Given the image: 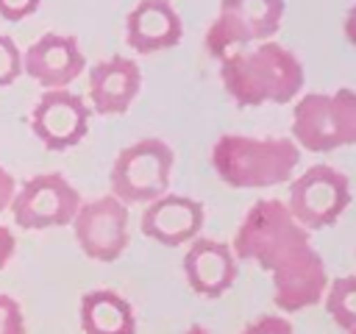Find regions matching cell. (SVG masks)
I'll list each match as a JSON object with an SVG mask.
<instances>
[{
  "label": "cell",
  "instance_id": "cell-24",
  "mask_svg": "<svg viewBox=\"0 0 356 334\" xmlns=\"http://www.w3.org/2000/svg\"><path fill=\"white\" fill-rule=\"evenodd\" d=\"M342 31H345V39H348L350 45H356V3H353V8H350V11L345 14Z\"/></svg>",
  "mask_w": 356,
  "mask_h": 334
},
{
  "label": "cell",
  "instance_id": "cell-8",
  "mask_svg": "<svg viewBox=\"0 0 356 334\" xmlns=\"http://www.w3.org/2000/svg\"><path fill=\"white\" fill-rule=\"evenodd\" d=\"M8 209L22 231H42L70 225L81 209V198L61 173H42L17 189Z\"/></svg>",
  "mask_w": 356,
  "mask_h": 334
},
{
  "label": "cell",
  "instance_id": "cell-10",
  "mask_svg": "<svg viewBox=\"0 0 356 334\" xmlns=\"http://www.w3.org/2000/svg\"><path fill=\"white\" fill-rule=\"evenodd\" d=\"M92 109L70 89H44L31 111V131L47 150H70L89 131Z\"/></svg>",
  "mask_w": 356,
  "mask_h": 334
},
{
  "label": "cell",
  "instance_id": "cell-4",
  "mask_svg": "<svg viewBox=\"0 0 356 334\" xmlns=\"http://www.w3.org/2000/svg\"><path fill=\"white\" fill-rule=\"evenodd\" d=\"M292 139L309 153H331L342 145H356V92H306L292 109Z\"/></svg>",
  "mask_w": 356,
  "mask_h": 334
},
{
  "label": "cell",
  "instance_id": "cell-16",
  "mask_svg": "<svg viewBox=\"0 0 356 334\" xmlns=\"http://www.w3.org/2000/svg\"><path fill=\"white\" fill-rule=\"evenodd\" d=\"M83 334H136L134 306L114 289H89L81 298Z\"/></svg>",
  "mask_w": 356,
  "mask_h": 334
},
{
  "label": "cell",
  "instance_id": "cell-19",
  "mask_svg": "<svg viewBox=\"0 0 356 334\" xmlns=\"http://www.w3.org/2000/svg\"><path fill=\"white\" fill-rule=\"evenodd\" d=\"M0 334H25V317H22V309L19 303L0 292Z\"/></svg>",
  "mask_w": 356,
  "mask_h": 334
},
{
  "label": "cell",
  "instance_id": "cell-2",
  "mask_svg": "<svg viewBox=\"0 0 356 334\" xmlns=\"http://www.w3.org/2000/svg\"><path fill=\"white\" fill-rule=\"evenodd\" d=\"M220 81L225 95L239 109H256L267 103H289L306 84L300 58L278 42H261L231 53L220 61Z\"/></svg>",
  "mask_w": 356,
  "mask_h": 334
},
{
  "label": "cell",
  "instance_id": "cell-11",
  "mask_svg": "<svg viewBox=\"0 0 356 334\" xmlns=\"http://www.w3.org/2000/svg\"><path fill=\"white\" fill-rule=\"evenodd\" d=\"M203 220H206V212L200 200L167 192L145 206L139 228L147 239L164 248H181L200 237Z\"/></svg>",
  "mask_w": 356,
  "mask_h": 334
},
{
  "label": "cell",
  "instance_id": "cell-13",
  "mask_svg": "<svg viewBox=\"0 0 356 334\" xmlns=\"http://www.w3.org/2000/svg\"><path fill=\"white\" fill-rule=\"evenodd\" d=\"M239 276V259L234 256V248L220 239L197 237L189 242V250L184 256V278L192 287V292L203 298H222Z\"/></svg>",
  "mask_w": 356,
  "mask_h": 334
},
{
  "label": "cell",
  "instance_id": "cell-20",
  "mask_svg": "<svg viewBox=\"0 0 356 334\" xmlns=\"http://www.w3.org/2000/svg\"><path fill=\"white\" fill-rule=\"evenodd\" d=\"M242 334H295V328L284 315H261L250 320L242 328Z\"/></svg>",
  "mask_w": 356,
  "mask_h": 334
},
{
  "label": "cell",
  "instance_id": "cell-15",
  "mask_svg": "<svg viewBox=\"0 0 356 334\" xmlns=\"http://www.w3.org/2000/svg\"><path fill=\"white\" fill-rule=\"evenodd\" d=\"M184 36L181 17L170 0H139L125 19V39L134 53L150 56L175 47Z\"/></svg>",
  "mask_w": 356,
  "mask_h": 334
},
{
  "label": "cell",
  "instance_id": "cell-23",
  "mask_svg": "<svg viewBox=\"0 0 356 334\" xmlns=\"http://www.w3.org/2000/svg\"><path fill=\"white\" fill-rule=\"evenodd\" d=\"M14 250H17V237L11 234V228H8V225H3V223H0V270L11 262Z\"/></svg>",
  "mask_w": 356,
  "mask_h": 334
},
{
  "label": "cell",
  "instance_id": "cell-9",
  "mask_svg": "<svg viewBox=\"0 0 356 334\" xmlns=\"http://www.w3.org/2000/svg\"><path fill=\"white\" fill-rule=\"evenodd\" d=\"M70 225L78 248L92 262H117L131 242L128 206L114 195L81 203Z\"/></svg>",
  "mask_w": 356,
  "mask_h": 334
},
{
  "label": "cell",
  "instance_id": "cell-1",
  "mask_svg": "<svg viewBox=\"0 0 356 334\" xmlns=\"http://www.w3.org/2000/svg\"><path fill=\"white\" fill-rule=\"evenodd\" d=\"M234 256L256 262L273 278V301L284 315H295L323 303L328 289V270L309 231L289 214L284 200H256L236 234Z\"/></svg>",
  "mask_w": 356,
  "mask_h": 334
},
{
  "label": "cell",
  "instance_id": "cell-3",
  "mask_svg": "<svg viewBox=\"0 0 356 334\" xmlns=\"http://www.w3.org/2000/svg\"><path fill=\"white\" fill-rule=\"evenodd\" d=\"M300 164V148L292 136H242L225 134L211 145L214 173L234 189H267L286 184Z\"/></svg>",
  "mask_w": 356,
  "mask_h": 334
},
{
  "label": "cell",
  "instance_id": "cell-18",
  "mask_svg": "<svg viewBox=\"0 0 356 334\" xmlns=\"http://www.w3.org/2000/svg\"><path fill=\"white\" fill-rule=\"evenodd\" d=\"M19 75H22V53L11 36L0 33V89L11 86Z\"/></svg>",
  "mask_w": 356,
  "mask_h": 334
},
{
  "label": "cell",
  "instance_id": "cell-26",
  "mask_svg": "<svg viewBox=\"0 0 356 334\" xmlns=\"http://www.w3.org/2000/svg\"><path fill=\"white\" fill-rule=\"evenodd\" d=\"M348 334H356V328H350V331H348Z\"/></svg>",
  "mask_w": 356,
  "mask_h": 334
},
{
  "label": "cell",
  "instance_id": "cell-5",
  "mask_svg": "<svg viewBox=\"0 0 356 334\" xmlns=\"http://www.w3.org/2000/svg\"><path fill=\"white\" fill-rule=\"evenodd\" d=\"M172 164H175V156L164 139H156V136L139 139L117 153L108 173L111 195L120 198L125 206H134V203L147 206L156 198L167 195L172 181Z\"/></svg>",
  "mask_w": 356,
  "mask_h": 334
},
{
  "label": "cell",
  "instance_id": "cell-21",
  "mask_svg": "<svg viewBox=\"0 0 356 334\" xmlns=\"http://www.w3.org/2000/svg\"><path fill=\"white\" fill-rule=\"evenodd\" d=\"M39 6H42V0H0V17L8 22H19V19L36 14Z\"/></svg>",
  "mask_w": 356,
  "mask_h": 334
},
{
  "label": "cell",
  "instance_id": "cell-14",
  "mask_svg": "<svg viewBox=\"0 0 356 334\" xmlns=\"http://www.w3.org/2000/svg\"><path fill=\"white\" fill-rule=\"evenodd\" d=\"M142 86V70L134 58L111 56L89 70V100L92 111L103 117L125 114Z\"/></svg>",
  "mask_w": 356,
  "mask_h": 334
},
{
  "label": "cell",
  "instance_id": "cell-22",
  "mask_svg": "<svg viewBox=\"0 0 356 334\" xmlns=\"http://www.w3.org/2000/svg\"><path fill=\"white\" fill-rule=\"evenodd\" d=\"M14 195H17V181H14V175H11L6 167H0V212H6V209L11 206Z\"/></svg>",
  "mask_w": 356,
  "mask_h": 334
},
{
  "label": "cell",
  "instance_id": "cell-6",
  "mask_svg": "<svg viewBox=\"0 0 356 334\" xmlns=\"http://www.w3.org/2000/svg\"><path fill=\"white\" fill-rule=\"evenodd\" d=\"M284 0H220V14L206 31V50L217 61L250 45L270 42L284 22Z\"/></svg>",
  "mask_w": 356,
  "mask_h": 334
},
{
  "label": "cell",
  "instance_id": "cell-17",
  "mask_svg": "<svg viewBox=\"0 0 356 334\" xmlns=\"http://www.w3.org/2000/svg\"><path fill=\"white\" fill-rule=\"evenodd\" d=\"M323 303L339 328H345V331L356 328V276H339V278L328 281Z\"/></svg>",
  "mask_w": 356,
  "mask_h": 334
},
{
  "label": "cell",
  "instance_id": "cell-12",
  "mask_svg": "<svg viewBox=\"0 0 356 334\" xmlns=\"http://www.w3.org/2000/svg\"><path fill=\"white\" fill-rule=\"evenodd\" d=\"M86 67L78 39L70 33H42L22 53V72L44 89H67Z\"/></svg>",
  "mask_w": 356,
  "mask_h": 334
},
{
  "label": "cell",
  "instance_id": "cell-25",
  "mask_svg": "<svg viewBox=\"0 0 356 334\" xmlns=\"http://www.w3.org/2000/svg\"><path fill=\"white\" fill-rule=\"evenodd\" d=\"M184 334H211V331H209V328H203V326H189Z\"/></svg>",
  "mask_w": 356,
  "mask_h": 334
},
{
  "label": "cell",
  "instance_id": "cell-7",
  "mask_svg": "<svg viewBox=\"0 0 356 334\" xmlns=\"http://www.w3.org/2000/svg\"><path fill=\"white\" fill-rule=\"evenodd\" d=\"M350 206V181L331 164H312L289 184L286 209L306 228L320 231L334 225Z\"/></svg>",
  "mask_w": 356,
  "mask_h": 334
}]
</instances>
